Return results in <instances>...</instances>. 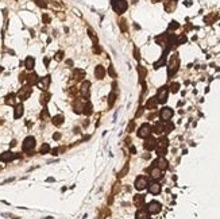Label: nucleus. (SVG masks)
<instances>
[{"mask_svg":"<svg viewBox=\"0 0 220 219\" xmlns=\"http://www.w3.org/2000/svg\"><path fill=\"white\" fill-rule=\"evenodd\" d=\"M116 100V93H115V89H112V92L110 95V107L114 106V102Z\"/></svg>","mask_w":220,"mask_h":219,"instance_id":"nucleus-36","label":"nucleus"},{"mask_svg":"<svg viewBox=\"0 0 220 219\" xmlns=\"http://www.w3.org/2000/svg\"><path fill=\"white\" fill-rule=\"evenodd\" d=\"M27 83H29V85H35V84H38V81H39V77H38V75L37 73H31V75H29L27 76Z\"/></svg>","mask_w":220,"mask_h":219,"instance_id":"nucleus-23","label":"nucleus"},{"mask_svg":"<svg viewBox=\"0 0 220 219\" xmlns=\"http://www.w3.org/2000/svg\"><path fill=\"white\" fill-rule=\"evenodd\" d=\"M50 81H51L50 76H45V77H42V79H39V81H38L39 88H41L42 91H46L49 88V85H50Z\"/></svg>","mask_w":220,"mask_h":219,"instance_id":"nucleus-13","label":"nucleus"},{"mask_svg":"<svg viewBox=\"0 0 220 219\" xmlns=\"http://www.w3.org/2000/svg\"><path fill=\"white\" fill-rule=\"evenodd\" d=\"M178 88H180V84L178 83H172V84H170V91H172L173 93L178 92Z\"/></svg>","mask_w":220,"mask_h":219,"instance_id":"nucleus-38","label":"nucleus"},{"mask_svg":"<svg viewBox=\"0 0 220 219\" xmlns=\"http://www.w3.org/2000/svg\"><path fill=\"white\" fill-rule=\"evenodd\" d=\"M134 204L137 207H142L145 204V195H135L134 196Z\"/></svg>","mask_w":220,"mask_h":219,"instance_id":"nucleus-24","label":"nucleus"},{"mask_svg":"<svg viewBox=\"0 0 220 219\" xmlns=\"http://www.w3.org/2000/svg\"><path fill=\"white\" fill-rule=\"evenodd\" d=\"M60 138H61V134H60V133H56L54 135H53V139H56V141L60 139Z\"/></svg>","mask_w":220,"mask_h":219,"instance_id":"nucleus-46","label":"nucleus"},{"mask_svg":"<svg viewBox=\"0 0 220 219\" xmlns=\"http://www.w3.org/2000/svg\"><path fill=\"white\" fill-rule=\"evenodd\" d=\"M120 27H122V31H126V30H127V25H126V20H124V19L120 20Z\"/></svg>","mask_w":220,"mask_h":219,"instance_id":"nucleus-42","label":"nucleus"},{"mask_svg":"<svg viewBox=\"0 0 220 219\" xmlns=\"http://www.w3.org/2000/svg\"><path fill=\"white\" fill-rule=\"evenodd\" d=\"M161 203H158L157 200H153V202H150L149 204H147V211H149L150 214H158L161 211Z\"/></svg>","mask_w":220,"mask_h":219,"instance_id":"nucleus-11","label":"nucleus"},{"mask_svg":"<svg viewBox=\"0 0 220 219\" xmlns=\"http://www.w3.org/2000/svg\"><path fill=\"white\" fill-rule=\"evenodd\" d=\"M180 27V25L177 23V22H170V25H169V30H176V29H178Z\"/></svg>","mask_w":220,"mask_h":219,"instance_id":"nucleus-40","label":"nucleus"},{"mask_svg":"<svg viewBox=\"0 0 220 219\" xmlns=\"http://www.w3.org/2000/svg\"><path fill=\"white\" fill-rule=\"evenodd\" d=\"M31 92H33V89L30 88V85H29V87H23V88H20L19 92L16 93V98H19L22 102H23V100H27V99L30 98Z\"/></svg>","mask_w":220,"mask_h":219,"instance_id":"nucleus-9","label":"nucleus"},{"mask_svg":"<svg viewBox=\"0 0 220 219\" xmlns=\"http://www.w3.org/2000/svg\"><path fill=\"white\" fill-rule=\"evenodd\" d=\"M130 150H131V153H132V154H134V153H137V149L134 148V146H131V149H130Z\"/></svg>","mask_w":220,"mask_h":219,"instance_id":"nucleus-49","label":"nucleus"},{"mask_svg":"<svg viewBox=\"0 0 220 219\" xmlns=\"http://www.w3.org/2000/svg\"><path fill=\"white\" fill-rule=\"evenodd\" d=\"M95 76H96L97 80H103V79H104V76H105V69H104V66L97 65V66L95 68Z\"/></svg>","mask_w":220,"mask_h":219,"instance_id":"nucleus-17","label":"nucleus"},{"mask_svg":"<svg viewBox=\"0 0 220 219\" xmlns=\"http://www.w3.org/2000/svg\"><path fill=\"white\" fill-rule=\"evenodd\" d=\"M64 121H65L64 115H61V114H58V115L53 116V119H51V123H53V125H54V126H61L62 123H64Z\"/></svg>","mask_w":220,"mask_h":219,"instance_id":"nucleus-27","label":"nucleus"},{"mask_svg":"<svg viewBox=\"0 0 220 219\" xmlns=\"http://www.w3.org/2000/svg\"><path fill=\"white\" fill-rule=\"evenodd\" d=\"M168 96H169V88L168 87H161L158 89V92H157L155 99L158 103L164 104V103H166V100H168Z\"/></svg>","mask_w":220,"mask_h":219,"instance_id":"nucleus-3","label":"nucleus"},{"mask_svg":"<svg viewBox=\"0 0 220 219\" xmlns=\"http://www.w3.org/2000/svg\"><path fill=\"white\" fill-rule=\"evenodd\" d=\"M16 156L12 152H4L2 156H0V161H3V162H11L12 160H15Z\"/></svg>","mask_w":220,"mask_h":219,"instance_id":"nucleus-15","label":"nucleus"},{"mask_svg":"<svg viewBox=\"0 0 220 219\" xmlns=\"http://www.w3.org/2000/svg\"><path fill=\"white\" fill-rule=\"evenodd\" d=\"M149 192L153 195H158L161 192V185L158 182H153V184H149Z\"/></svg>","mask_w":220,"mask_h":219,"instance_id":"nucleus-21","label":"nucleus"},{"mask_svg":"<svg viewBox=\"0 0 220 219\" xmlns=\"http://www.w3.org/2000/svg\"><path fill=\"white\" fill-rule=\"evenodd\" d=\"M173 110L170 108V107H164L162 110L159 111V118L162 119L164 122H168V121H170L172 119V116H173Z\"/></svg>","mask_w":220,"mask_h":219,"instance_id":"nucleus-8","label":"nucleus"},{"mask_svg":"<svg viewBox=\"0 0 220 219\" xmlns=\"http://www.w3.org/2000/svg\"><path fill=\"white\" fill-rule=\"evenodd\" d=\"M215 19H217V15H216V14H213V15H209V16H207V18H205L204 20L207 22V23H211V20L213 22Z\"/></svg>","mask_w":220,"mask_h":219,"instance_id":"nucleus-39","label":"nucleus"},{"mask_svg":"<svg viewBox=\"0 0 220 219\" xmlns=\"http://www.w3.org/2000/svg\"><path fill=\"white\" fill-rule=\"evenodd\" d=\"M155 149H157V154H158L159 157H164L166 154V149H168V148H158V146H157Z\"/></svg>","mask_w":220,"mask_h":219,"instance_id":"nucleus-35","label":"nucleus"},{"mask_svg":"<svg viewBox=\"0 0 220 219\" xmlns=\"http://www.w3.org/2000/svg\"><path fill=\"white\" fill-rule=\"evenodd\" d=\"M39 153L41 154H46V153H50V145L49 143H43L39 149Z\"/></svg>","mask_w":220,"mask_h":219,"instance_id":"nucleus-32","label":"nucleus"},{"mask_svg":"<svg viewBox=\"0 0 220 219\" xmlns=\"http://www.w3.org/2000/svg\"><path fill=\"white\" fill-rule=\"evenodd\" d=\"M135 219H150V212L147 210H138L137 214H135Z\"/></svg>","mask_w":220,"mask_h":219,"instance_id":"nucleus-18","label":"nucleus"},{"mask_svg":"<svg viewBox=\"0 0 220 219\" xmlns=\"http://www.w3.org/2000/svg\"><path fill=\"white\" fill-rule=\"evenodd\" d=\"M154 166L158 168V169H161V171H166L169 168V162L166 161L164 157H159L157 161H154Z\"/></svg>","mask_w":220,"mask_h":219,"instance_id":"nucleus-12","label":"nucleus"},{"mask_svg":"<svg viewBox=\"0 0 220 219\" xmlns=\"http://www.w3.org/2000/svg\"><path fill=\"white\" fill-rule=\"evenodd\" d=\"M2 70H3V66H0V73H2Z\"/></svg>","mask_w":220,"mask_h":219,"instance_id":"nucleus-52","label":"nucleus"},{"mask_svg":"<svg viewBox=\"0 0 220 219\" xmlns=\"http://www.w3.org/2000/svg\"><path fill=\"white\" fill-rule=\"evenodd\" d=\"M132 129H134V122H131V125L128 126V131H130V133H131V131H132Z\"/></svg>","mask_w":220,"mask_h":219,"instance_id":"nucleus-47","label":"nucleus"},{"mask_svg":"<svg viewBox=\"0 0 220 219\" xmlns=\"http://www.w3.org/2000/svg\"><path fill=\"white\" fill-rule=\"evenodd\" d=\"M134 54H135V56H134V57H135L137 60H139V52H138V50H135V52H134Z\"/></svg>","mask_w":220,"mask_h":219,"instance_id":"nucleus-48","label":"nucleus"},{"mask_svg":"<svg viewBox=\"0 0 220 219\" xmlns=\"http://www.w3.org/2000/svg\"><path fill=\"white\" fill-rule=\"evenodd\" d=\"M83 107H84L83 100H81V99H76V100H74V103H73L74 112H76V114H83Z\"/></svg>","mask_w":220,"mask_h":219,"instance_id":"nucleus-19","label":"nucleus"},{"mask_svg":"<svg viewBox=\"0 0 220 219\" xmlns=\"http://www.w3.org/2000/svg\"><path fill=\"white\" fill-rule=\"evenodd\" d=\"M35 145H37V141H35L34 137H26L24 141H23V145H22V148H23V152H31V150H34Z\"/></svg>","mask_w":220,"mask_h":219,"instance_id":"nucleus-4","label":"nucleus"},{"mask_svg":"<svg viewBox=\"0 0 220 219\" xmlns=\"http://www.w3.org/2000/svg\"><path fill=\"white\" fill-rule=\"evenodd\" d=\"M23 112H24L23 104H22V103L15 104V106H14V119H19V118H22Z\"/></svg>","mask_w":220,"mask_h":219,"instance_id":"nucleus-14","label":"nucleus"},{"mask_svg":"<svg viewBox=\"0 0 220 219\" xmlns=\"http://www.w3.org/2000/svg\"><path fill=\"white\" fill-rule=\"evenodd\" d=\"M151 130H153V133H155V134H158L161 135L162 133H165V129H164V125L161 122H157L154 126L151 127Z\"/></svg>","mask_w":220,"mask_h":219,"instance_id":"nucleus-20","label":"nucleus"},{"mask_svg":"<svg viewBox=\"0 0 220 219\" xmlns=\"http://www.w3.org/2000/svg\"><path fill=\"white\" fill-rule=\"evenodd\" d=\"M157 106H158V102H157L155 98L149 99V100H147V103H146V108L147 110H154Z\"/></svg>","mask_w":220,"mask_h":219,"instance_id":"nucleus-30","label":"nucleus"},{"mask_svg":"<svg viewBox=\"0 0 220 219\" xmlns=\"http://www.w3.org/2000/svg\"><path fill=\"white\" fill-rule=\"evenodd\" d=\"M150 176L154 180H159V179H162V171L158 169V168H154V169H151Z\"/></svg>","mask_w":220,"mask_h":219,"instance_id":"nucleus-25","label":"nucleus"},{"mask_svg":"<svg viewBox=\"0 0 220 219\" xmlns=\"http://www.w3.org/2000/svg\"><path fill=\"white\" fill-rule=\"evenodd\" d=\"M127 171H128V166H126V168H124V169H123L122 172H120V173H119V177H123V176H124V173H127Z\"/></svg>","mask_w":220,"mask_h":219,"instance_id":"nucleus-44","label":"nucleus"},{"mask_svg":"<svg viewBox=\"0 0 220 219\" xmlns=\"http://www.w3.org/2000/svg\"><path fill=\"white\" fill-rule=\"evenodd\" d=\"M110 75H111V77H116V72L114 70V68H110Z\"/></svg>","mask_w":220,"mask_h":219,"instance_id":"nucleus-45","label":"nucleus"},{"mask_svg":"<svg viewBox=\"0 0 220 219\" xmlns=\"http://www.w3.org/2000/svg\"><path fill=\"white\" fill-rule=\"evenodd\" d=\"M178 68H180V58H178L177 54H173L172 58H170V61H169V65H168V75L170 77H172L173 75H176Z\"/></svg>","mask_w":220,"mask_h":219,"instance_id":"nucleus-1","label":"nucleus"},{"mask_svg":"<svg viewBox=\"0 0 220 219\" xmlns=\"http://www.w3.org/2000/svg\"><path fill=\"white\" fill-rule=\"evenodd\" d=\"M168 145H169V139L166 138V137L159 138V141H157V146H158V148H168Z\"/></svg>","mask_w":220,"mask_h":219,"instance_id":"nucleus-31","label":"nucleus"},{"mask_svg":"<svg viewBox=\"0 0 220 219\" xmlns=\"http://www.w3.org/2000/svg\"><path fill=\"white\" fill-rule=\"evenodd\" d=\"M153 3H158V2H161V0H151Z\"/></svg>","mask_w":220,"mask_h":219,"instance_id":"nucleus-51","label":"nucleus"},{"mask_svg":"<svg viewBox=\"0 0 220 219\" xmlns=\"http://www.w3.org/2000/svg\"><path fill=\"white\" fill-rule=\"evenodd\" d=\"M164 129H165V133H170V131H173V129H174V125L172 122H169L168 121V123L164 126Z\"/></svg>","mask_w":220,"mask_h":219,"instance_id":"nucleus-33","label":"nucleus"},{"mask_svg":"<svg viewBox=\"0 0 220 219\" xmlns=\"http://www.w3.org/2000/svg\"><path fill=\"white\" fill-rule=\"evenodd\" d=\"M49 116H50V115H49V110L45 107V108L42 110V112H41V119H42V121H46V119H49Z\"/></svg>","mask_w":220,"mask_h":219,"instance_id":"nucleus-34","label":"nucleus"},{"mask_svg":"<svg viewBox=\"0 0 220 219\" xmlns=\"http://www.w3.org/2000/svg\"><path fill=\"white\" fill-rule=\"evenodd\" d=\"M42 19H43V23H50V18H49V15H46V14L42 16Z\"/></svg>","mask_w":220,"mask_h":219,"instance_id":"nucleus-43","label":"nucleus"},{"mask_svg":"<svg viewBox=\"0 0 220 219\" xmlns=\"http://www.w3.org/2000/svg\"><path fill=\"white\" fill-rule=\"evenodd\" d=\"M177 7V0H166L165 2V10L168 12H173Z\"/></svg>","mask_w":220,"mask_h":219,"instance_id":"nucleus-16","label":"nucleus"},{"mask_svg":"<svg viewBox=\"0 0 220 219\" xmlns=\"http://www.w3.org/2000/svg\"><path fill=\"white\" fill-rule=\"evenodd\" d=\"M43 62H45V65H49V58H45V60H43Z\"/></svg>","mask_w":220,"mask_h":219,"instance_id":"nucleus-50","label":"nucleus"},{"mask_svg":"<svg viewBox=\"0 0 220 219\" xmlns=\"http://www.w3.org/2000/svg\"><path fill=\"white\" fill-rule=\"evenodd\" d=\"M93 112V106L91 102H85L84 107H83V114H85V115H91V114Z\"/></svg>","mask_w":220,"mask_h":219,"instance_id":"nucleus-28","label":"nucleus"},{"mask_svg":"<svg viewBox=\"0 0 220 219\" xmlns=\"http://www.w3.org/2000/svg\"><path fill=\"white\" fill-rule=\"evenodd\" d=\"M64 58V52H57L56 53V60L57 61H61Z\"/></svg>","mask_w":220,"mask_h":219,"instance_id":"nucleus-41","label":"nucleus"},{"mask_svg":"<svg viewBox=\"0 0 220 219\" xmlns=\"http://www.w3.org/2000/svg\"><path fill=\"white\" fill-rule=\"evenodd\" d=\"M85 77V72L83 69H74L73 70V79L77 80V81H81Z\"/></svg>","mask_w":220,"mask_h":219,"instance_id":"nucleus-26","label":"nucleus"},{"mask_svg":"<svg viewBox=\"0 0 220 219\" xmlns=\"http://www.w3.org/2000/svg\"><path fill=\"white\" fill-rule=\"evenodd\" d=\"M24 66H26V69L33 70L34 66H35V60H34V57L29 56L27 58H26V60H24Z\"/></svg>","mask_w":220,"mask_h":219,"instance_id":"nucleus-22","label":"nucleus"},{"mask_svg":"<svg viewBox=\"0 0 220 219\" xmlns=\"http://www.w3.org/2000/svg\"><path fill=\"white\" fill-rule=\"evenodd\" d=\"M145 143H143V148H145L147 152H151V150H154L157 148V139L154 138V137H147V138H145Z\"/></svg>","mask_w":220,"mask_h":219,"instance_id":"nucleus-10","label":"nucleus"},{"mask_svg":"<svg viewBox=\"0 0 220 219\" xmlns=\"http://www.w3.org/2000/svg\"><path fill=\"white\" fill-rule=\"evenodd\" d=\"M128 7V3L126 2V0H112V8H114V11L116 14H119V15H122L123 12H126Z\"/></svg>","mask_w":220,"mask_h":219,"instance_id":"nucleus-2","label":"nucleus"},{"mask_svg":"<svg viewBox=\"0 0 220 219\" xmlns=\"http://www.w3.org/2000/svg\"><path fill=\"white\" fill-rule=\"evenodd\" d=\"M15 98H16V93H10L4 98V102L8 106H15Z\"/></svg>","mask_w":220,"mask_h":219,"instance_id":"nucleus-29","label":"nucleus"},{"mask_svg":"<svg viewBox=\"0 0 220 219\" xmlns=\"http://www.w3.org/2000/svg\"><path fill=\"white\" fill-rule=\"evenodd\" d=\"M91 83L89 81H83L81 83V87H80V93H81V96L84 99H89L91 96Z\"/></svg>","mask_w":220,"mask_h":219,"instance_id":"nucleus-7","label":"nucleus"},{"mask_svg":"<svg viewBox=\"0 0 220 219\" xmlns=\"http://www.w3.org/2000/svg\"><path fill=\"white\" fill-rule=\"evenodd\" d=\"M41 99H42V100H41V103L45 106V104H46V103L49 102V100H50V93H43Z\"/></svg>","mask_w":220,"mask_h":219,"instance_id":"nucleus-37","label":"nucleus"},{"mask_svg":"<svg viewBox=\"0 0 220 219\" xmlns=\"http://www.w3.org/2000/svg\"><path fill=\"white\" fill-rule=\"evenodd\" d=\"M151 126L149 125V123H143V125L138 129V137L139 138H147V137H150L151 134Z\"/></svg>","mask_w":220,"mask_h":219,"instance_id":"nucleus-5","label":"nucleus"},{"mask_svg":"<svg viewBox=\"0 0 220 219\" xmlns=\"http://www.w3.org/2000/svg\"><path fill=\"white\" fill-rule=\"evenodd\" d=\"M134 185H135V188L138 191H143L145 188H147V185H149V180H147V177H145V176H138L135 179Z\"/></svg>","mask_w":220,"mask_h":219,"instance_id":"nucleus-6","label":"nucleus"}]
</instances>
